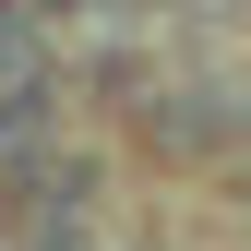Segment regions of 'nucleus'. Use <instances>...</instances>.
<instances>
[{
	"mask_svg": "<svg viewBox=\"0 0 251 251\" xmlns=\"http://www.w3.org/2000/svg\"><path fill=\"white\" fill-rule=\"evenodd\" d=\"M0 108H60V60L36 48V24H0Z\"/></svg>",
	"mask_w": 251,
	"mask_h": 251,
	"instance_id": "nucleus-1",
	"label": "nucleus"
},
{
	"mask_svg": "<svg viewBox=\"0 0 251 251\" xmlns=\"http://www.w3.org/2000/svg\"><path fill=\"white\" fill-rule=\"evenodd\" d=\"M36 12H48V0H0V24H36Z\"/></svg>",
	"mask_w": 251,
	"mask_h": 251,
	"instance_id": "nucleus-2",
	"label": "nucleus"
}]
</instances>
